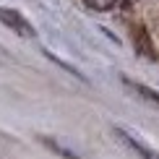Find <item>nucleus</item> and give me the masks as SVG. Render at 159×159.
Here are the masks:
<instances>
[{
  "mask_svg": "<svg viewBox=\"0 0 159 159\" xmlns=\"http://www.w3.org/2000/svg\"><path fill=\"white\" fill-rule=\"evenodd\" d=\"M0 24L8 26L11 31H16V37H24V39L37 37V29L26 21V16H21V13L13 11V8H0Z\"/></svg>",
  "mask_w": 159,
  "mask_h": 159,
  "instance_id": "1",
  "label": "nucleus"
},
{
  "mask_svg": "<svg viewBox=\"0 0 159 159\" xmlns=\"http://www.w3.org/2000/svg\"><path fill=\"white\" fill-rule=\"evenodd\" d=\"M112 133L117 136V141H120V143H125V146L133 151L136 157H141V159H159V151H154V149L149 146V143H143L141 138L130 136L125 128H112Z\"/></svg>",
  "mask_w": 159,
  "mask_h": 159,
  "instance_id": "2",
  "label": "nucleus"
},
{
  "mask_svg": "<svg viewBox=\"0 0 159 159\" xmlns=\"http://www.w3.org/2000/svg\"><path fill=\"white\" fill-rule=\"evenodd\" d=\"M133 44H136V52L141 57H146V60H151V63L159 60V52H157L154 42H151V34H149V29L143 24H138L133 29Z\"/></svg>",
  "mask_w": 159,
  "mask_h": 159,
  "instance_id": "3",
  "label": "nucleus"
},
{
  "mask_svg": "<svg viewBox=\"0 0 159 159\" xmlns=\"http://www.w3.org/2000/svg\"><path fill=\"white\" fill-rule=\"evenodd\" d=\"M123 84L128 86L130 91H136L143 102L154 104V107L159 110V91H154V89H151V86H146V84H138V81H133V78H128V76H123Z\"/></svg>",
  "mask_w": 159,
  "mask_h": 159,
  "instance_id": "4",
  "label": "nucleus"
},
{
  "mask_svg": "<svg viewBox=\"0 0 159 159\" xmlns=\"http://www.w3.org/2000/svg\"><path fill=\"white\" fill-rule=\"evenodd\" d=\"M39 141H42V146H47V149L52 151V154H57V157H63V159H84V157H78L76 151H70V149H65L63 143H57L55 138H47V136H42Z\"/></svg>",
  "mask_w": 159,
  "mask_h": 159,
  "instance_id": "5",
  "label": "nucleus"
},
{
  "mask_svg": "<svg viewBox=\"0 0 159 159\" xmlns=\"http://www.w3.org/2000/svg\"><path fill=\"white\" fill-rule=\"evenodd\" d=\"M84 3L89 5L91 11H99V13H104V11H112L117 3H120V0H84Z\"/></svg>",
  "mask_w": 159,
  "mask_h": 159,
  "instance_id": "6",
  "label": "nucleus"
},
{
  "mask_svg": "<svg viewBox=\"0 0 159 159\" xmlns=\"http://www.w3.org/2000/svg\"><path fill=\"white\" fill-rule=\"evenodd\" d=\"M130 3H133V0H125V5H130Z\"/></svg>",
  "mask_w": 159,
  "mask_h": 159,
  "instance_id": "7",
  "label": "nucleus"
}]
</instances>
